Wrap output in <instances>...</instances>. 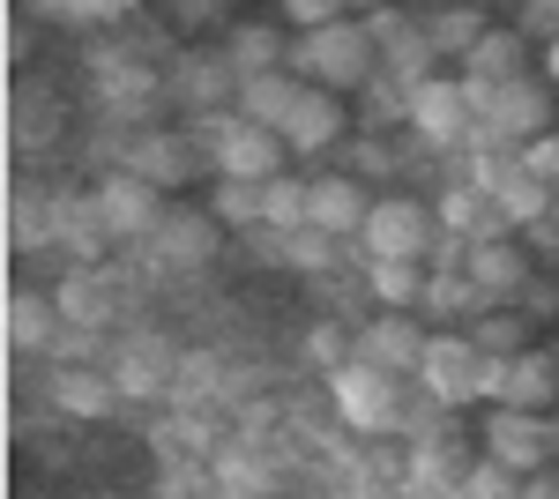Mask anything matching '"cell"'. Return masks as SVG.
Segmentation results:
<instances>
[{
	"label": "cell",
	"instance_id": "obj_1",
	"mask_svg": "<svg viewBox=\"0 0 559 499\" xmlns=\"http://www.w3.org/2000/svg\"><path fill=\"white\" fill-rule=\"evenodd\" d=\"M373 68H381V45H373V31L358 15H344V23H329V31L292 45V75H313L321 90H358Z\"/></svg>",
	"mask_w": 559,
	"mask_h": 499
},
{
	"label": "cell",
	"instance_id": "obj_2",
	"mask_svg": "<svg viewBox=\"0 0 559 499\" xmlns=\"http://www.w3.org/2000/svg\"><path fill=\"white\" fill-rule=\"evenodd\" d=\"M440 247V216L418 194H381L373 216H366V253L373 261H426Z\"/></svg>",
	"mask_w": 559,
	"mask_h": 499
},
{
	"label": "cell",
	"instance_id": "obj_3",
	"mask_svg": "<svg viewBox=\"0 0 559 499\" xmlns=\"http://www.w3.org/2000/svg\"><path fill=\"white\" fill-rule=\"evenodd\" d=\"M329 395H336V417L358 425V432H395L403 425V380L350 358L344 373H329Z\"/></svg>",
	"mask_w": 559,
	"mask_h": 499
},
{
	"label": "cell",
	"instance_id": "obj_4",
	"mask_svg": "<svg viewBox=\"0 0 559 499\" xmlns=\"http://www.w3.org/2000/svg\"><path fill=\"white\" fill-rule=\"evenodd\" d=\"M216 179H247V187H269V179H284V134H269L254 120H216Z\"/></svg>",
	"mask_w": 559,
	"mask_h": 499
},
{
	"label": "cell",
	"instance_id": "obj_5",
	"mask_svg": "<svg viewBox=\"0 0 559 499\" xmlns=\"http://www.w3.org/2000/svg\"><path fill=\"white\" fill-rule=\"evenodd\" d=\"M485 373H492V358L477 351L471 335H432L426 351V373H418V388H426L432 403H471V395H485Z\"/></svg>",
	"mask_w": 559,
	"mask_h": 499
},
{
	"label": "cell",
	"instance_id": "obj_6",
	"mask_svg": "<svg viewBox=\"0 0 559 499\" xmlns=\"http://www.w3.org/2000/svg\"><path fill=\"white\" fill-rule=\"evenodd\" d=\"M90 202H97V216H105V231H112V239H157V231H165V216H173L165 194H157L150 179H134V171H112Z\"/></svg>",
	"mask_w": 559,
	"mask_h": 499
},
{
	"label": "cell",
	"instance_id": "obj_7",
	"mask_svg": "<svg viewBox=\"0 0 559 499\" xmlns=\"http://www.w3.org/2000/svg\"><path fill=\"white\" fill-rule=\"evenodd\" d=\"M485 395L500 403V411H530V417H545L559 403V366H552V351H522V358H492V373H485Z\"/></svg>",
	"mask_w": 559,
	"mask_h": 499
},
{
	"label": "cell",
	"instance_id": "obj_8",
	"mask_svg": "<svg viewBox=\"0 0 559 499\" xmlns=\"http://www.w3.org/2000/svg\"><path fill=\"white\" fill-rule=\"evenodd\" d=\"M411 127H418L426 142H440V150L471 142V134H477V105H471V90L448 83V75L418 83V90H411Z\"/></svg>",
	"mask_w": 559,
	"mask_h": 499
},
{
	"label": "cell",
	"instance_id": "obj_9",
	"mask_svg": "<svg viewBox=\"0 0 559 499\" xmlns=\"http://www.w3.org/2000/svg\"><path fill=\"white\" fill-rule=\"evenodd\" d=\"M485 455L500 470H515V477H545L552 432H545V417H530V411H492L485 417Z\"/></svg>",
	"mask_w": 559,
	"mask_h": 499
},
{
	"label": "cell",
	"instance_id": "obj_10",
	"mask_svg": "<svg viewBox=\"0 0 559 499\" xmlns=\"http://www.w3.org/2000/svg\"><path fill=\"white\" fill-rule=\"evenodd\" d=\"M477 134H500V142H522V150L545 142V134H552V90L530 83V75L508 83V90H492V112H485Z\"/></svg>",
	"mask_w": 559,
	"mask_h": 499
},
{
	"label": "cell",
	"instance_id": "obj_11",
	"mask_svg": "<svg viewBox=\"0 0 559 499\" xmlns=\"http://www.w3.org/2000/svg\"><path fill=\"white\" fill-rule=\"evenodd\" d=\"M426 351H432V335L411 321V313H381L373 329H358V358L366 366H381V373L395 380H418L426 373Z\"/></svg>",
	"mask_w": 559,
	"mask_h": 499
},
{
	"label": "cell",
	"instance_id": "obj_12",
	"mask_svg": "<svg viewBox=\"0 0 559 499\" xmlns=\"http://www.w3.org/2000/svg\"><path fill=\"white\" fill-rule=\"evenodd\" d=\"M366 216H373V194H366L350 171L313 179V194H306V224H313V231H329V239L344 247V239H366Z\"/></svg>",
	"mask_w": 559,
	"mask_h": 499
},
{
	"label": "cell",
	"instance_id": "obj_13",
	"mask_svg": "<svg viewBox=\"0 0 559 499\" xmlns=\"http://www.w3.org/2000/svg\"><path fill=\"white\" fill-rule=\"evenodd\" d=\"M216 239H224V224H216L210 209H173V216H165V231H157L150 247L165 253V269H210Z\"/></svg>",
	"mask_w": 559,
	"mask_h": 499
},
{
	"label": "cell",
	"instance_id": "obj_14",
	"mask_svg": "<svg viewBox=\"0 0 559 499\" xmlns=\"http://www.w3.org/2000/svg\"><path fill=\"white\" fill-rule=\"evenodd\" d=\"M471 276L477 292L492 298V306H508V298H522L530 284H537V269H530V253L515 247V239H492V247H471Z\"/></svg>",
	"mask_w": 559,
	"mask_h": 499
},
{
	"label": "cell",
	"instance_id": "obj_15",
	"mask_svg": "<svg viewBox=\"0 0 559 499\" xmlns=\"http://www.w3.org/2000/svg\"><path fill=\"white\" fill-rule=\"evenodd\" d=\"M128 171H134V179H150V187L165 194V187H179V179L194 171V142H187V134H165V127H150V134H134Z\"/></svg>",
	"mask_w": 559,
	"mask_h": 499
},
{
	"label": "cell",
	"instance_id": "obj_16",
	"mask_svg": "<svg viewBox=\"0 0 559 499\" xmlns=\"http://www.w3.org/2000/svg\"><path fill=\"white\" fill-rule=\"evenodd\" d=\"M299 105H306V83L292 75V68H284V75H254V83H239V120L269 127V134H284Z\"/></svg>",
	"mask_w": 559,
	"mask_h": 499
},
{
	"label": "cell",
	"instance_id": "obj_17",
	"mask_svg": "<svg viewBox=\"0 0 559 499\" xmlns=\"http://www.w3.org/2000/svg\"><path fill=\"white\" fill-rule=\"evenodd\" d=\"M112 388H120V395H165V388H173V343L134 335L128 351L112 358Z\"/></svg>",
	"mask_w": 559,
	"mask_h": 499
},
{
	"label": "cell",
	"instance_id": "obj_18",
	"mask_svg": "<svg viewBox=\"0 0 559 499\" xmlns=\"http://www.w3.org/2000/svg\"><path fill=\"white\" fill-rule=\"evenodd\" d=\"M522 75H530V45H522V31H492V38L463 60V83H477V90H508V83H522Z\"/></svg>",
	"mask_w": 559,
	"mask_h": 499
},
{
	"label": "cell",
	"instance_id": "obj_19",
	"mask_svg": "<svg viewBox=\"0 0 559 499\" xmlns=\"http://www.w3.org/2000/svg\"><path fill=\"white\" fill-rule=\"evenodd\" d=\"M344 142V97L336 90H306V105L284 127V150H336Z\"/></svg>",
	"mask_w": 559,
	"mask_h": 499
},
{
	"label": "cell",
	"instance_id": "obj_20",
	"mask_svg": "<svg viewBox=\"0 0 559 499\" xmlns=\"http://www.w3.org/2000/svg\"><path fill=\"white\" fill-rule=\"evenodd\" d=\"M52 403L68 417H112L120 388H112V373H97V366H60L52 373Z\"/></svg>",
	"mask_w": 559,
	"mask_h": 499
},
{
	"label": "cell",
	"instance_id": "obj_21",
	"mask_svg": "<svg viewBox=\"0 0 559 499\" xmlns=\"http://www.w3.org/2000/svg\"><path fill=\"white\" fill-rule=\"evenodd\" d=\"M224 60L239 68V83H254V75H284V38H276V23H231Z\"/></svg>",
	"mask_w": 559,
	"mask_h": 499
},
{
	"label": "cell",
	"instance_id": "obj_22",
	"mask_svg": "<svg viewBox=\"0 0 559 499\" xmlns=\"http://www.w3.org/2000/svg\"><path fill=\"white\" fill-rule=\"evenodd\" d=\"M366 284H373V298H381L388 313H418L426 292H432V269H426V261H373Z\"/></svg>",
	"mask_w": 559,
	"mask_h": 499
},
{
	"label": "cell",
	"instance_id": "obj_23",
	"mask_svg": "<svg viewBox=\"0 0 559 499\" xmlns=\"http://www.w3.org/2000/svg\"><path fill=\"white\" fill-rule=\"evenodd\" d=\"M60 329H68V321H60V298L8 292V343H15V351H45Z\"/></svg>",
	"mask_w": 559,
	"mask_h": 499
},
{
	"label": "cell",
	"instance_id": "obj_24",
	"mask_svg": "<svg viewBox=\"0 0 559 499\" xmlns=\"http://www.w3.org/2000/svg\"><path fill=\"white\" fill-rule=\"evenodd\" d=\"M492 202H500L508 224H537V216L552 209V187H545L530 165H508V171H500V187H492Z\"/></svg>",
	"mask_w": 559,
	"mask_h": 499
},
{
	"label": "cell",
	"instance_id": "obj_25",
	"mask_svg": "<svg viewBox=\"0 0 559 499\" xmlns=\"http://www.w3.org/2000/svg\"><path fill=\"white\" fill-rule=\"evenodd\" d=\"M426 38H432V52H463V60H471L477 45L492 38V15H485V8H448V15L426 23Z\"/></svg>",
	"mask_w": 559,
	"mask_h": 499
},
{
	"label": "cell",
	"instance_id": "obj_26",
	"mask_svg": "<svg viewBox=\"0 0 559 499\" xmlns=\"http://www.w3.org/2000/svg\"><path fill=\"white\" fill-rule=\"evenodd\" d=\"M210 216L224 224V231H254V224H269V216H261V187H247V179H216Z\"/></svg>",
	"mask_w": 559,
	"mask_h": 499
},
{
	"label": "cell",
	"instance_id": "obj_27",
	"mask_svg": "<svg viewBox=\"0 0 559 499\" xmlns=\"http://www.w3.org/2000/svg\"><path fill=\"white\" fill-rule=\"evenodd\" d=\"M60 321H68V329H105V321H112V292L83 269V276L60 292Z\"/></svg>",
	"mask_w": 559,
	"mask_h": 499
},
{
	"label": "cell",
	"instance_id": "obj_28",
	"mask_svg": "<svg viewBox=\"0 0 559 499\" xmlns=\"http://www.w3.org/2000/svg\"><path fill=\"white\" fill-rule=\"evenodd\" d=\"M306 194H313L306 179H269V187H261V216H269V231H284V239L306 231Z\"/></svg>",
	"mask_w": 559,
	"mask_h": 499
},
{
	"label": "cell",
	"instance_id": "obj_29",
	"mask_svg": "<svg viewBox=\"0 0 559 499\" xmlns=\"http://www.w3.org/2000/svg\"><path fill=\"white\" fill-rule=\"evenodd\" d=\"M471 343H477V351H485V358H500V366L530 351V343H522V321H515V313H508V306H492V313H485V321H477V329H471Z\"/></svg>",
	"mask_w": 559,
	"mask_h": 499
},
{
	"label": "cell",
	"instance_id": "obj_30",
	"mask_svg": "<svg viewBox=\"0 0 559 499\" xmlns=\"http://www.w3.org/2000/svg\"><path fill=\"white\" fill-rule=\"evenodd\" d=\"M231 75H239L231 60H187L179 68V97L187 105H216V90H231Z\"/></svg>",
	"mask_w": 559,
	"mask_h": 499
},
{
	"label": "cell",
	"instance_id": "obj_31",
	"mask_svg": "<svg viewBox=\"0 0 559 499\" xmlns=\"http://www.w3.org/2000/svg\"><path fill=\"white\" fill-rule=\"evenodd\" d=\"M426 306H432V313H477V321H485V313H492V298L477 292L471 276H432Z\"/></svg>",
	"mask_w": 559,
	"mask_h": 499
},
{
	"label": "cell",
	"instance_id": "obj_32",
	"mask_svg": "<svg viewBox=\"0 0 559 499\" xmlns=\"http://www.w3.org/2000/svg\"><path fill=\"white\" fill-rule=\"evenodd\" d=\"M455 499H522V477H515V470H500V462L485 455L477 470H463V485H455Z\"/></svg>",
	"mask_w": 559,
	"mask_h": 499
},
{
	"label": "cell",
	"instance_id": "obj_33",
	"mask_svg": "<svg viewBox=\"0 0 559 499\" xmlns=\"http://www.w3.org/2000/svg\"><path fill=\"white\" fill-rule=\"evenodd\" d=\"M306 358H313V366H329V373H344L350 358H358V351H350V335H344V321H313V335H306Z\"/></svg>",
	"mask_w": 559,
	"mask_h": 499
},
{
	"label": "cell",
	"instance_id": "obj_34",
	"mask_svg": "<svg viewBox=\"0 0 559 499\" xmlns=\"http://www.w3.org/2000/svg\"><path fill=\"white\" fill-rule=\"evenodd\" d=\"M216 492L224 499H269V470L261 462H216Z\"/></svg>",
	"mask_w": 559,
	"mask_h": 499
},
{
	"label": "cell",
	"instance_id": "obj_35",
	"mask_svg": "<svg viewBox=\"0 0 559 499\" xmlns=\"http://www.w3.org/2000/svg\"><path fill=\"white\" fill-rule=\"evenodd\" d=\"M150 90H157V75H150V68H112V75H105V105L134 112V105H142Z\"/></svg>",
	"mask_w": 559,
	"mask_h": 499
},
{
	"label": "cell",
	"instance_id": "obj_36",
	"mask_svg": "<svg viewBox=\"0 0 559 499\" xmlns=\"http://www.w3.org/2000/svg\"><path fill=\"white\" fill-rule=\"evenodd\" d=\"M276 253H284L292 269H329V253H336V239L306 224V231H292V239H284V247H276Z\"/></svg>",
	"mask_w": 559,
	"mask_h": 499
},
{
	"label": "cell",
	"instance_id": "obj_37",
	"mask_svg": "<svg viewBox=\"0 0 559 499\" xmlns=\"http://www.w3.org/2000/svg\"><path fill=\"white\" fill-rule=\"evenodd\" d=\"M284 23H299L306 38H313V31H329V23H344V8H336V0H292V8H284Z\"/></svg>",
	"mask_w": 559,
	"mask_h": 499
},
{
	"label": "cell",
	"instance_id": "obj_38",
	"mask_svg": "<svg viewBox=\"0 0 559 499\" xmlns=\"http://www.w3.org/2000/svg\"><path fill=\"white\" fill-rule=\"evenodd\" d=\"M522 165L537 171L545 187H559V134H545V142H530V150H522Z\"/></svg>",
	"mask_w": 559,
	"mask_h": 499
},
{
	"label": "cell",
	"instance_id": "obj_39",
	"mask_svg": "<svg viewBox=\"0 0 559 499\" xmlns=\"http://www.w3.org/2000/svg\"><path fill=\"white\" fill-rule=\"evenodd\" d=\"M522 499H559V477H522Z\"/></svg>",
	"mask_w": 559,
	"mask_h": 499
},
{
	"label": "cell",
	"instance_id": "obj_40",
	"mask_svg": "<svg viewBox=\"0 0 559 499\" xmlns=\"http://www.w3.org/2000/svg\"><path fill=\"white\" fill-rule=\"evenodd\" d=\"M545 75H552V90H559V38H552V52H545Z\"/></svg>",
	"mask_w": 559,
	"mask_h": 499
},
{
	"label": "cell",
	"instance_id": "obj_41",
	"mask_svg": "<svg viewBox=\"0 0 559 499\" xmlns=\"http://www.w3.org/2000/svg\"><path fill=\"white\" fill-rule=\"evenodd\" d=\"M552 366H559V343H552Z\"/></svg>",
	"mask_w": 559,
	"mask_h": 499
},
{
	"label": "cell",
	"instance_id": "obj_42",
	"mask_svg": "<svg viewBox=\"0 0 559 499\" xmlns=\"http://www.w3.org/2000/svg\"><path fill=\"white\" fill-rule=\"evenodd\" d=\"M269 499H284V492H269Z\"/></svg>",
	"mask_w": 559,
	"mask_h": 499
}]
</instances>
